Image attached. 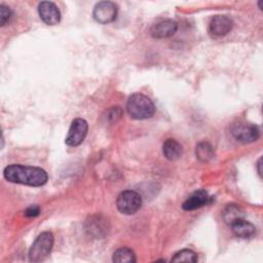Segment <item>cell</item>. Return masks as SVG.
<instances>
[{
    "mask_svg": "<svg viewBox=\"0 0 263 263\" xmlns=\"http://www.w3.org/2000/svg\"><path fill=\"white\" fill-rule=\"evenodd\" d=\"M3 176L8 182L32 187H40L48 180L47 173L43 168L22 164L6 166L3 171Z\"/></svg>",
    "mask_w": 263,
    "mask_h": 263,
    "instance_id": "1",
    "label": "cell"
},
{
    "mask_svg": "<svg viewBox=\"0 0 263 263\" xmlns=\"http://www.w3.org/2000/svg\"><path fill=\"white\" fill-rule=\"evenodd\" d=\"M126 110L132 118L147 119L154 115L155 106L147 96L137 92L128 98Z\"/></svg>",
    "mask_w": 263,
    "mask_h": 263,
    "instance_id": "2",
    "label": "cell"
},
{
    "mask_svg": "<svg viewBox=\"0 0 263 263\" xmlns=\"http://www.w3.org/2000/svg\"><path fill=\"white\" fill-rule=\"evenodd\" d=\"M53 235L49 231L40 233L29 250V260L31 262L43 261L50 253L53 246Z\"/></svg>",
    "mask_w": 263,
    "mask_h": 263,
    "instance_id": "3",
    "label": "cell"
},
{
    "mask_svg": "<svg viewBox=\"0 0 263 263\" xmlns=\"http://www.w3.org/2000/svg\"><path fill=\"white\" fill-rule=\"evenodd\" d=\"M142 205L141 195L134 190H125L118 194L116 206L123 215H133L137 213Z\"/></svg>",
    "mask_w": 263,
    "mask_h": 263,
    "instance_id": "4",
    "label": "cell"
},
{
    "mask_svg": "<svg viewBox=\"0 0 263 263\" xmlns=\"http://www.w3.org/2000/svg\"><path fill=\"white\" fill-rule=\"evenodd\" d=\"M232 137L241 143H252L260 137V129L257 125L249 122H236L230 128Z\"/></svg>",
    "mask_w": 263,
    "mask_h": 263,
    "instance_id": "5",
    "label": "cell"
},
{
    "mask_svg": "<svg viewBox=\"0 0 263 263\" xmlns=\"http://www.w3.org/2000/svg\"><path fill=\"white\" fill-rule=\"evenodd\" d=\"M88 125L86 120L82 118H76L72 121L68 135L66 137V144L70 147H76L80 145L87 135Z\"/></svg>",
    "mask_w": 263,
    "mask_h": 263,
    "instance_id": "6",
    "label": "cell"
},
{
    "mask_svg": "<svg viewBox=\"0 0 263 263\" xmlns=\"http://www.w3.org/2000/svg\"><path fill=\"white\" fill-rule=\"evenodd\" d=\"M117 15V6L110 1L99 2L92 11L93 18L100 24H108L113 22Z\"/></svg>",
    "mask_w": 263,
    "mask_h": 263,
    "instance_id": "7",
    "label": "cell"
},
{
    "mask_svg": "<svg viewBox=\"0 0 263 263\" xmlns=\"http://www.w3.org/2000/svg\"><path fill=\"white\" fill-rule=\"evenodd\" d=\"M38 13L40 18L49 26H53L60 23L61 12L54 3L44 1L38 6Z\"/></svg>",
    "mask_w": 263,
    "mask_h": 263,
    "instance_id": "8",
    "label": "cell"
},
{
    "mask_svg": "<svg viewBox=\"0 0 263 263\" xmlns=\"http://www.w3.org/2000/svg\"><path fill=\"white\" fill-rule=\"evenodd\" d=\"M233 27V21L227 16L218 14L213 16L209 25V31L215 36H224L231 31Z\"/></svg>",
    "mask_w": 263,
    "mask_h": 263,
    "instance_id": "9",
    "label": "cell"
},
{
    "mask_svg": "<svg viewBox=\"0 0 263 263\" xmlns=\"http://www.w3.org/2000/svg\"><path fill=\"white\" fill-rule=\"evenodd\" d=\"M211 201L212 196H210L205 190L199 189L188 196V198L183 202L182 208L185 211H194L196 209L209 204Z\"/></svg>",
    "mask_w": 263,
    "mask_h": 263,
    "instance_id": "10",
    "label": "cell"
},
{
    "mask_svg": "<svg viewBox=\"0 0 263 263\" xmlns=\"http://www.w3.org/2000/svg\"><path fill=\"white\" fill-rule=\"evenodd\" d=\"M178 30V24L172 20H165V21H160L156 24H154L151 29L150 33L151 36L157 39H163L171 37L175 35V33Z\"/></svg>",
    "mask_w": 263,
    "mask_h": 263,
    "instance_id": "11",
    "label": "cell"
},
{
    "mask_svg": "<svg viewBox=\"0 0 263 263\" xmlns=\"http://www.w3.org/2000/svg\"><path fill=\"white\" fill-rule=\"evenodd\" d=\"M230 227H231L233 234L235 236L241 237V238L252 237L256 232L255 226L252 223L246 221L245 219H239V220L235 221L234 223H232L230 225Z\"/></svg>",
    "mask_w": 263,
    "mask_h": 263,
    "instance_id": "12",
    "label": "cell"
},
{
    "mask_svg": "<svg viewBox=\"0 0 263 263\" xmlns=\"http://www.w3.org/2000/svg\"><path fill=\"white\" fill-rule=\"evenodd\" d=\"M183 152L181 144L175 139H167L162 145V153L164 157L171 161L177 160L181 157Z\"/></svg>",
    "mask_w": 263,
    "mask_h": 263,
    "instance_id": "13",
    "label": "cell"
},
{
    "mask_svg": "<svg viewBox=\"0 0 263 263\" xmlns=\"http://www.w3.org/2000/svg\"><path fill=\"white\" fill-rule=\"evenodd\" d=\"M243 217H245L243 210L236 203L227 204L222 212V218L224 222L229 226L235 221L239 219H243Z\"/></svg>",
    "mask_w": 263,
    "mask_h": 263,
    "instance_id": "14",
    "label": "cell"
},
{
    "mask_svg": "<svg viewBox=\"0 0 263 263\" xmlns=\"http://www.w3.org/2000/svg\"><path fill=\"white\" fill-rule=\"evenodd\" d=\"M86 230L89 234L96 237H101L107 231V223L100 216H93L86 222Z\"/></svg>",
    "mask_w": 263,
    "mask_h": 263,
    "instance_id": "15",
    "label": "cell"
},
{
    "mask_svg": "<svg viewBox=\"0 0 263 263\" xmlns=\"http://www.w3.org/2000/svg\"><path fill=\"white\" fill-rule=\"evenodd\" d=\"M195 155L200 162H209L210 160L213 159L215 155V151L213 146L210 143L200 142L196 145Z\"/></svg>",
    "mask_w": 263,
    "mask_h": 263,
    "instance_id": "16",
    "label": "cell"
},
{
    "mask_svg": "<svg viewBox=\"0 0 263 263\" xmlns=\"http://www.w3.org/2000/svg\"><path fill=\"white\" fill-rule=\"evenodd\" d=\"M112 261L115 263H134L137 259L133 250L128 248H120L114 252Z\"/></svg>",
    "mask_w": 263,
    "mask_h": 263,
    "instance_id": "17",
    "label": "cell"
},
{
    "mask_svg": "<svg viewBox=\"0 0 263 263\" xmlns=\"http://www.w3.org/2000/svg\"><path fill=\"white\" fill-rule=\"evenodd\" d=\"M198 258L195 252L189 249H184L179 252H177L173 258L171 259L172 262H197Z\"/></svg>",
    "mask_w": 263,
    "mask_h": 263,
    "instance_id": "18",
    "label": "cell"
},
{
    "mask_svg": "<svg viewBox=\"0 0 263 263\" xmlns=\"http://www.w3.org/2000/svg\"><path fill=\"white\" fill-rule=\"evenodd\" d=\"M122 115H123V111L119 106H113L107 112V118L111 123L117 122L122 117Z\"/></svg>",
    "mask_w": 263,
    "mask_h": 263,
    "instance_id": "19",
    "label": "cell"
},
{
    "mask_svg": "<svg viewBox=\"0 0 263 263\" xmlns=\"http://www.w3.org/2000/svg\"><path fill=\"white\" fill-rule=\"evenodd\" d=\"M11 17V10L9 7L1 4L0 5V20H1V26H5Z\"/></svg>",
    "mask_w": 263,
    "mask_h": 263,
    "instance_id": "20",
    "label": "cell"
},
{
    "mask_svg": "<svg viewBox=\"0 0 263 263\" xmlns=\"http://www.w3.org/2000/svg\"><path fill=\"white\" fill-rule=\"evenodd\" d=\"M40 214V208L37 205V204H34V205H30L26 209L25 211V216L26 217H37L38 215Z\"/></svg>",
    "mask_w": 263,
    "mask_h": 263,
    "instance_id": "21",
    "label": "cell"
},
{
    "mask_svg": "<svg viewBox=\"0 0 263 263\" xmlns=\"http://www.w3.org/2000/svg\"><path fill=\"white\" fill-rule=\"evenodd\" d=\"M261 165H262V158H259V160H258V162H257V172H258V175H259L260 177L262 176Z\"/></svg>",
    "mask_w": 263,
    "mask_h": 263,
    "instance_id": "22",
    "label": "cell"
}]
</instances>
